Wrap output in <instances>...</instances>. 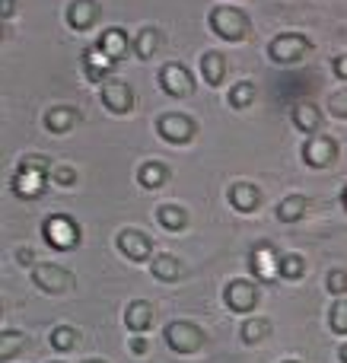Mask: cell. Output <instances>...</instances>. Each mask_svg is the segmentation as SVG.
<instances>
[{"label": "cell", "mask_w": 347, "mask_h": 363, "mask_svg": "<svg viewBox=\"0 0 347 363\" xmlns=\"http://www.w3.org/2000/svg\"><path fill=\"white\" fill-rule=\"evenodd\" d=\"M51 166L55 163H51L48 157H42V153H25V157L19 160L16 172L10 176V191L23 201L42 198L51 182Z\"/></svg>", "instance_id": "1"}, {"label": "cell", "mask_w": 347, "mask_h": 363, "mask_svg": "<svg viewBox=\"0 0 347 363\" xmlns=\"http://www.w3.org/2000/svg\"><path fill=\"white\" fill-rule=\"evenodd\" d=\"M207 26L223 42H246V38L252 35V19H249V13L233 4L214 6V10L207 13Z\"/></svg>", "instance_id": "2"}, {"label": "cell", "mask_w": 347, "mask_h": 363, "mask_svg": "<svg viewBox=\"0 0 347 363\" xmlns=\"http://www.w3.org/2000/svg\"><path fill=\"white\" fill-rule=\"evenodd\" d=\"M312 55V42L303 32H278V35L268 42V57L280 67H297L306 57Z\"/></svg>", "instance_id": "3"}, {"label": "cell", "mask_w": 347, "mask_h": 363, "mask_svg": "<svg viewBox=\"0 0 347 363\" xmlns=\"http://www.w3.org/2000/svg\"><path fill=\"white\" fill-rule=\"evenodd\" d=\"M42 236L55 252H74L80 245V223L70 213H51L42 223Z\"/></svg>", "instance_id": "4"}, {"label": "cell", "mask_w": 347, "mask_h": 363, "mask_svg": "<svg viewBox=\"0 0 347 363\" xmlns=\"http://www.w3.org/2000/svg\"><path fill=\"white\" fill-rule=\"evenodd\" d=\"M157 134H159V140H166V144L185 147L198 138V121L185 112H163L157 118Z\"/></svg>", "instance_id": "5"}, {"label": "cell", "mask_w": 347, "mask_h": 363, "mask_svg": "<svg viewBox=\"0 0 347 363\" xmlns=\"http://www.w3.org/2000/svg\"><path fill=\"white\" fill-rule=\"evenodd\" d=\"M157 83L166 96H172V99H188V96L198 89L195 74H191L182 61H166L157 74Z\"/></svg>", "instance_id": "6"}, {"label": "cell", "mask_w": 347, "mask_h": 363, "mask_svg": "<svg viewBox=\"0 0 347 363\" xmlns=\"http://www.w3.org/2000/svg\"><path fill=\"white\" fill-rule=\"evenodd\" d=\"M32 284L48 296H61V294H70V290L76 287V277L55 262H38L35 268H32Z\"/></svg>", "instance_id": "7"}, {"label": "cell", "mask_w": 347, "mask_h": 363, "mask_svg": "<svg viewBox=\"0 0 347 363\" xmlns=\"http://www.w3.org/2000/svg\"><path fill=\"white\" fill-rule=\"evenodd\" d=\"M338 140L329 138V134H312V138L303 140V147H300V157H303V163L309 166V169H329V166H335L338 160Z\"/></svg>", "instance_id": "8"}, {"label": "cell", "mask_w": 347, "mask_h": 363, "mask_svg": "<svg viewBox=\"0 0 347 363\" xmlns=\"http://www.w3.org/2000/svg\"><path fill=\"white\" fill-rule=\"evenodd\" d=\"M249 268H252V274H255V281H261V284H274L280 277V255H278V249H274L271 242H255L252 245V252H249Z\"/></svg>", "instance_id": "9"}, {"label": "cell", "mask_w": 347, "mask_h": 363, "mask_svg": "<svg viewBox=\"0 0 347 363\" xmlns=\"http://www.w3.org/2000/svg\"><path fill=\"white\" fill-rule=\"evenodd\" d=\"M258 284L255 281H246V277H236V281L227 284L223 290V303H227L229 313H239V315H249L255 306H258Z\"/></svg>", "instance_id": "10"}, {"label": "cell", "mask_w": 347, "mask_h": 363, "mask_svg": "<svg viewBox=\"0 0 347 363\" xmlns=\"http://www.w3.org/2000/svg\"><path fill=\"white\" fill-rule=\"evenodd\" d=\"M166 345L176 354H195V351H201V345H204V332L198 325H191V322L176 319L166 325Z\"/></svg>", "instance_id": "11"}, {"label": "cell", "mask_w": 347, "mask_h": 363, "mask_svg": "<svg viewBox=\"0 0 347 363\" xmlns=\"http://www.w3.org/2000/svg\"><path fill=\"white\" fill-rule=\"evenodd\" d=\"M99 99L112 115H127L134 108V86L121 77H112L99 86Z\"/></svg>", "instance_id": "12"}, {"label": "cell", "mask_w": 347, "mask_h": 363, "mask_svg": "<svg viewBox=\"0 0 347 363\" xmlns=\"http://www.w3.org/2000/svg\"><path fill=\"white\" fill-rule=\"evenodd\" d=\"M102 16L99 0H70L67 10H64V19L74 32H89Z\"/></svg>", "instance_id": "13"}, {"label": "cell", "mask_w": 347, "mask_h": 363, "mask_svg": "<svg viewBox=\"0 0 347 363\" xmlns=\"http://www.w3.org/2000/svg\"><path fill=\"white\" fill-rule=\"evenodd\" d=\"M80 64H83V74H86V80L99 83V86H102V83H106V80H112L115 61L106 55V51L99 48V45H89V48H83Z\"/></svg>", "instance_id": "14"}, {"label": "cell", "mask_w": 347, "mask_h": 363, "mask_svg": "<svg viewBox=\"0 0 347 363\" xmlns=\"http://www.w3.org/2000/svg\"><path fill=\"white\" fill-rule=\"evenodd\" d=\"M115 242H118L121 255L127 262H147V258H153V239L140 230H121Z\"/></svg>", "instance_id": "15"}, {"label": "cell", "mask_w": 347, "mask_h": 363, "mask_svg": "<svg viewBox=\"0 0 347 363\" xmlns=\"http://www.w3.org/2000/svg\"><path fill=\"white\" fill-rule=\"evenodd\" d=\"M96 45H99V48L106 51L115 64H118V61H125V57L134 51V35H127L121 26H108V29L99 35V42H96Z\"/></svg>", "instance_id": "16"}, {"label": "cell", "mask_w": 347, "mask_h": 363, "mask_svg": "<svg viewBox=\"0 0 347 363\" xmlns=\"http://www.w3.org/2000/svg\"><path fill=\"white\" fill-rule=\"evenodd\" d=\"M293 118V128H297L300 134H306V138H312V134H322V121H325V112L316 106V102H297L290 112Z\"/></svg>", "instance_id": "17"}, {"label": "cell", "mask_w": 347, "mask_h": 363, "mask_svg": "<svg viewBox=\"0 0 347 363\" xmlns=\"http://www.w3.org/2000/svg\"><path fill=\"white\" fill-rule=\"evenodd\" d=\"M227 201H229V207H233V211L252 213V211H258V207H261V188L252 185V182H233V185H229V191H227Z\"/></svg>", "instance_id": "18"}, {"label": "cell", "mask_w": 347, "mask_h": 363, "mask_svg": "<svg viewBox=\"0 0 347 363\" xmlns=\"http://www.w3.org/2000/svg\"><path fill=\"white\" fill-rule=\"evenodd\" d=\"M45 131L48 134H70L76 125H80V112L74 106H51L42 118Z\"/></svg>", "instance_id": "19"}, {"label": "cell", "mask_w": 347, "mask_h": 363, "mask_svg": "<svg viewBox=\"0 0 347 363\" xmlns=\"http://www.w3.org/2000/svg\"><path fill=\"white\" fill-rule=\"evenodd\" d=\"M153 322H157V309H153V303H147V300L127 303V309H125V325L131 328L134 335L150 332Z\"/></svg>", "instance_id": "20"}, {"label": "cell", "mask_w": 347, "mask_h": 363, "mask_svg": "<svg viewBox=\"0 0 347 363\" xmlns=\"http://www.w3.org/2000/svg\"><path fill=\"white\" fill-rule=\"evenodd\" d=\"M166 45V35L157 29V26H144V29L134 35V55L140 57V61H153V57L163 51Z\"/></svg>", "instance_id": "21"}, {"label": "cell", "mask_w": 347, "mask_h": 363, "mask_svg": "<svg viewBox=\"0 0 347 363\" xmlns=\"http://www.w3.org/2000/svg\"><path fill=\"white\" fill-rule=\"evenodd\" d=\"M150 274L157 277V281H163V284H176V281H182L188 271H185V264L178 262L176 255L163 252V255H153L150 258Z\"/></svg>", "instance_id": "22"}, {"label": "cell", "mask_w": 347, "mask_h": 363, "mask_svg": "<svg viewBox=\"0 0 347 363\" xmlns=\"http://www.w3.org/2000/svg\"><path fill=\"white\" fill-rule=\"evenodd\" d=\"M169 166L159 163V160H147V163H140L137 169V185L147 188V191H157V188H163L166 182H169Z\"/></svg>", "instance_id": "23"}, {"label": "cell", "mask_w": 347, "mask_h": 363, "mask_svg": "<svg viewBox=\"0 0 347 363\" xmlns=\"http://www.w3.org/2000/svg\"><path fill=\"white\" fill-rule=\"evenodd\" d=\"M201 77L207 86H223V80H227V57L220 55V51H204L201 55Z\"/></svg>", "instance_id": "24"}, {"label": "cell", "mask_w": 347, "mask_h": 363, "mask_svg": "<svg viewBox=\"0 0 347 363\" xmlns=\"http://www.w3.org/2000/svg\"><path fill=\"white\" fill-rule=\"evenodd\" d=\"M255 96H258L255 80H236L227 93V102H229V108H236V112H246L249 106H255Z\"/></svg>", "instance_id": "25"}, {"label": "cell", "mask_w": 347, "mask_h": 363, "mask_svg": "<svg viewBox=\"0 0 347 363\" xmlns=\"http://www.w3.org/2000/svg\"><path fill=\"white\" fill-rule=\"evenodd\" d=\"M157 223L169 233H182L188 226V211L178 204H159L157 207Z\"/></svg>", "instance_id": "26"}, {"label": "cell", "mask_w": 347, "mask_h": 363, "mask_svg": "<svg viewBox=\"0 0 347 363\" xmlns=\"http://www.w3.org/2000/svg\"><path fill=\"white\" fill-rule=\"evenodd\" d=\"M306 211H309V201H306V194H287L284 201L278 204V220L280 223H297V220L306 217Z\"/></svg>", "instance_id": "27"}, {"label": "cell", "mask_w": 347, "mask_h": 363, "mask_svg": "<svg viewBox=\"0 0 347 363\" xmlns=\"http://www.w3.org/2000/svg\"><path fill=\"white\" fill-rule=\"evenodd\" d=\"M268 335H271V322L261 319V315L246 319L239 328V338L246 341V345H261V341H268Z\"/></svg>", "instance_id": "28"}, {"label": "cell", "mask_w": 347, "mask_h": 363, "mask_svg": "<svg viewBox=\"0 0 347 363\" xmlns=\"http://www.w3.org/2000/svg\"><path fill=\"white\" fill-rule=\"evenodd\" d=\"M76 345H80V332H76V328L61 325V328H55V332H51V347H55L57 354L74 351Z\"/></svg>", "instance_id": "29"}, {"label": "cell", "mask_w": 347, "mask_h": 363, "mask_svg": "<svg viewBox=\"0 0 347 363\" xmlns=\"http://www.w3.org/2000/svg\"><path fill=\"white\" fill-rule=\"evenodd\" d=\"M303 274H306V258L303 255H297V252L280 255V277H284V281H300Z\"/></svg>", "instance_id": "30"}, {"label": "cell", "mask_w": 347, "mask_h": 363, "mask_svg": "<svg viewBox=\"0 0 347 363\" xmlns=\"http://www.w3.org/2000/svg\"><path fill=\"white\" fill-rule=\"evenodd\" d=\"M329 328L335 335H347V296H341V300L331 303V309H329Z\"/></svg>", "instance_id": "31"}, {"label": "cell", "mask_w": 347, "mask_h": 363, "mask_svg": "<svg viewBox=\"0 0 347 363\" xmlns=\"http://www.w3.org/2000/svg\"><path fill=\"white\" fill-rule=\"evenodd\" d=\"M23 335L19 332H4L0 335V360H10V357H16L19 351H23Z\"/></svg>", "instance_id": "32"}, {"label": "cell", "mask_w": 347, "mask_h": 363, "mask_svg": "<svg viewBox=\"0 0 347 363\" xmlns=\"http://www.w3.org/2000/svg\"><path fill=\"white\" fill-rule=\"evenodd\" d=\"M325 112L335 115V118H341V121H347V86L335 89V93L329 96V102H325Z\"/></svg>", "instance_id": "33"}, {"label": "cell", "mask_w": 347, "mask_h": 363, "mask_svg": "<svg viewBox=\"0 0 347 363\" xmlns=\"http://www.w3.org/2000/svg\"><path fill=\"white\" fill-rule=\"evenodd\" d=\"M51 182H55L57 188H70L76 182V169L70 163H55L51 166Z\"/></svg>", "instance_id": "34"}, {"label": "cell", "mask_w": 347, "mask_h": 363, "mask_svg": "<svg viewBox=\"0 0 347 363\" xmlns=\"http://www.w3.org/2000/svg\"><path fill=\"white\" fill-rule=\"evenodd\" d=\"M325 287H329V294L331 296H347V271L344 268H335V271H329V277H325Z\"/></svg>", "instance_id": "35"}, {"label": "cell", "mask_w": 347, "mask_h": 363, "mask_svg": "<svg viewBox=\"0 0 347 363\" xmlns=\"http://www.w3.org/2000/svg\"><path fill=\"white\" fill-rule=\"evenodd\" d=\"M331 70H335V77H338V80L347 83V51H344V55H338L335 61H331Z\"/></svg>", "instance_id": "36"}, {"label": "cell", "mask_w": 347, "mask_h": 363, "mask_svg": "<svg viewBox=\"0 0 347 363\" xmlns=\"http://www.w3.org/2000/svg\"><path fill=\"white\" fill-rule=\"evenodd\" d=\"M16 262H19V264H29V268H35V264H38L35 255H32L29 249H19V252H16Z\"/></svg>", "instance_id": "37"}, {"label": "cell", "mask_w": 347, "mask_h": 363, "mask_svg": "<svg viewBox=\"0 0 347 363\" xmlns=\"http://www.w3.org/2000/svg\"><path fill=\"white\" fill-rule=\"evenodd\" d=\"M147 341H144V335H134V341H131V354H147Z\"/></svg>", "instance_id": "38"}, {"label": "cell", "mask_w": 347, "mask_h": 363, "mask_svg": "<svg viewBox=\"0 0 347 363\" xmlns=\"http://www.w3.org/2000/svg\"><path fill=\"white\" fill-rule=\"evenodd\" d=\"M0 6H4V19H10L13 13H16V0H4Z\"/></svg>", "instance_id": "39"}, {"label": "cell", "mask_w": 347, "mask_h": 363, "mask_svg": "<svg viewBox=\"0 0 347 363\" xmlns=\"http://www.w3.org/2000/svg\"><path fill=\"white\" fill-rule=\"evenodd\" d=\"M338 357H341V363H347V345H341V351H338Z\"/></svg>", "instance_id": "40"}, {"label": "cell", "mask_w": 347, "mask_h": 363, "mask_svg": "<svg viewBox=\"0 0 347 363\" xmlns=\"http://www.w3.org/2000/svg\"><path fill=\"white\" fill-rule=\"evenodd\" d=\"M341 204H344V211H347V188L341 191Z\"/></svg>", "instance_id": "41"}, {"label": "cell", "mask_w": 347, "mask_h": 363, "mask_svg": "<svg viewBox=\"0 0 347 363\" xmlns=\"http://www.w3.org/2000/svg\"><path fill=\"white\" fill-rule=\"evenodd\" d=\"M83 363H106V360H83Z\"/></svg>", "instance_id": "42"}, {"label": "cell", "mask_w": 347, "mask_h": 363, "mask_svg": "<svg viewBox=\"0 0 347 363\" xmlns=\"http://www.w3.org/2000/svg\"><path fill=\"white\" fill-rule=\"evenodd\" d=\"M284 363H300V360H284Z\"/></svg>", "instance_id": "43"}, {"label": "cell", "mask_w": 347, "mask_h": 363, "mask_svg": "<svg viewBox=\"0 0 347 363\" xmlns=\"http://www.w3.org/2000/svg\"><path fill=\"white\" fill-rule=\"evenodd\" d=\"M51 363H61V360H51Z\"/></svg>", "instance_id": "44"}]
</instances>
